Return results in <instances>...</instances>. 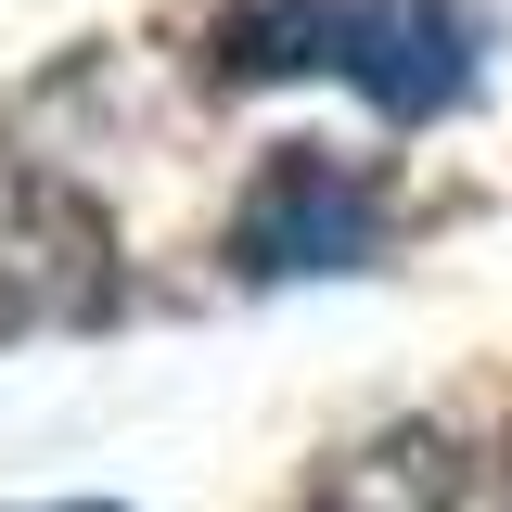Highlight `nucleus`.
Returning a JSON list of instances; mask_svg holds the SVG:
<instances>
[{"instance_id":"nucleus-1","label":"nucleus","mask_w":512,"mask_h":512,"mask_svg":"<svg viewBox=\"0 0 512 512\" xmlns=\"http://www.w3.org/2000/svg\"><path fill=\"white\" fill-rule=\"evenodd\" d=\"M372 244H384V180L359 154H320V141H282L231 205V269L244 282H320V269H359Z\"/></svg>"},{"instance_id":"nucleus-2","label":"nucleus","mask_w":512,"mask_h":512,"mask_svg":"<svg viewBox=\"0 0 512 512\" xmlns=\"http://www.w3.org/2000/svg\"><path fill=\"white\" fill-rule=\"evenodd\" d=\"M116 308V244L103 205L64 192L52 167L0 180V320H103Z\"/></svg>"},{"instance_id":"nucleus-3","label":"nucleus","mask_w":512,"mask_h":512,"mask_svg":"<svg viewBox=\"0 0 512 512\" xmlns=\"http://www.w3.org/2000/svg\"><path fill=\"white\" fill-rule=\"evenodd\" d=\"M333 77L384 116H448L474 90V0H333Z\"/></svg>"},{"instance_id":"nucleus-4","label":"nucleus","mask_w":512,"mask_h":512,"mask_svg":"<svg viewBox=\"0 0 512 512\" xmlns=\"http://www.w3.org/2000/svg\"><path fill=\"white\" fill-rule=\"evenodd\" d=\"M308 512H461V436L448 423H397L359 461H333V487Z\"/></svg>"},{"instance_id":"nucleus-5","label":"nucleus","mask_w":512,"mask_h":512,"mask_svg":"<svg viewBox=\"0 0 512 512\" xmlns=\"http://www.w3.org/2000/svg\"><path fill=\"white\" fill-rule=\"evenodd\" d=\"M487 512H512V448H500V461H487Z\"/></svg>"}]
</instances>
